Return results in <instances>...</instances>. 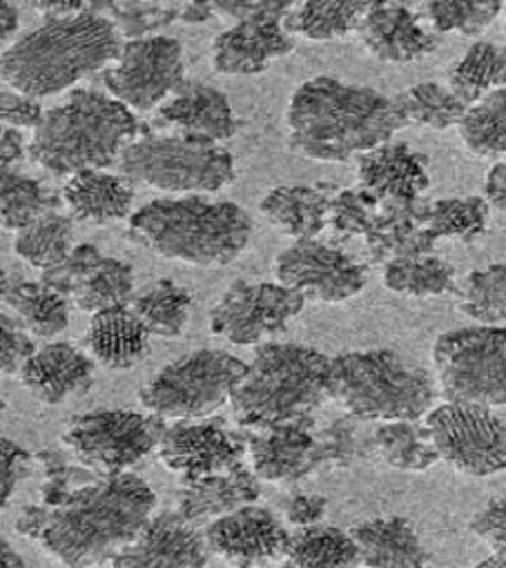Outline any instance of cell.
I'll list each match as a JSON object with an SVG mask.
<instances>
[{
    "instance_id": "16",
    "label": "cell",
    "mask_w": 506,
    "mask_h": 568,
    "mask_svg": "<svg viewBox=\"0 0 506 568\" xmlns=\"http://www.w3.org/2000/svg\"><path fill=\"white\" fill-rule=\"evenodd\" d=\"M247 446L225 428L223 422H179L165 428L159 444L161 464L174 473L183 486L223 475L243 466Z\"/></svg>"
},
{
    "instance_id": "31",
    "label": "cell",
    "mask_w": 506,
    "mask_h": 568,
    "mask_svg": "<svg viewBox=\"0 0 506 568\" xmlns=\"http://www.w3.org/2000/svg\"><path fill=\"white\" fill-rule=\"evenodd\" d=\"M3 304L12 315L41 339H54L70 326L68 300L48 291L41 281H30L21 272L3 274Z\"/></svg>"
},
{
    "instance_id": "51",
    "label": "cell",
    "mask_w": 506,
    "mask_h": 568,
    "mask_svg": "<svg viewBox=\"0 0 506 568\" xmlns=\"http://www.w3.org/2000/svg\"><path fill=\"white\" fill-rule=\"evenodd\" d=\"M0 116H3L6 128L37 130L45 119V110L37 99L6 88L3 97H0Z\"/></svg>"
},
{
    "instance_id": "32",
    "label": "cell",
    "mask_w": 506,
    "mask_h": 568,
    "mask_svg": "<svg viewBox=\"0 0 506 568\" xmlns=\"http://www.w3.org/2000/svg\"><path fill=\"white\" fill-rule=\"evenodd\" d=\"M150 337L179 339L190 322L192 297L172 278H159L139 291L128 304Z\"/></svg>"
},
{
    "instance_id": "39",
    "label": "cell",
    "mask_w": 506,
    "mask_h": 568,
    "mask_svg": "<svg viewBox=\"0 0 506 568\" xmlns=\"http://www.w3.org/2000/svg\"><path fill=\"white\" fill-rule=\"evenodd\" d=\"M384 286L391 293L431 300L455 291V267L437 256L397 258L384 265Z\"/></svg>"
},
{
    "instance_id": "14",
    "label": "cell",
    "mask_w": 506,
    "mask_h": 568,
    "mask_svg": "<svg viewBox=\"0 0 506 568\" xmlns=\"http://www.w3.org/2000/svg\"><path fill=\"white\" fill-rule=\"evenodd\" d=\"M183 83V48L170 37L128 41L119 61L103 72L108 94L132 112L161 108Z\"/></svg>"
},
{
    "instance_id": "2",
    "label": "cell",
    "mask_w": 506,
    "mask_h": 568,
    "mask_svg": "<svg viewBox=\"0 0 506 568\" xmlns=\"http://www.w3.org/2000/svg\"><path fill=\"white\" fill-rule=\"evenodd\" d=\"M154 506L156 495L143 479L130 473L108 475L52 508L41 541L65 566L114 561L150 524Z\"/></svg>"
},
{
    "instance_id": "40",
    "label": "cell",
    "mask_w": 506,
    "mask_h": 568,
    "mask_svg": "<svg viewBox=\"0 0 506 568\" xmlns=\"http://www.w3.org/2000/svg\"><path fill=\"white\" fill-rule=\"evenodd\" d=\"M74 250V219L54 212L17 234L14 252L28 265L45 272L65 261Z\"/></svg>"
},
{
    "instance_id": "24",
    "label": "cell",
    "mask_w": 506,
    "mask_h": 568,
    "mask_svg": "<svg viewBox=\"0 0 506 568\" xmlns=\"http://www.w3.org/2000/svg\"><path fill=\"white\" fill-rule=\"evenodd\" d=\"M357 179L380 201H415L431 187L428 156L406 143H386L357 156Z\"/></svg>"
},
{
    "instance_id": "50",
    "label": "cell",
    "mask_w": 506,
    "mask_h": 568,
    "mask_svg": "<svg viewBox=\"0 0 506 568\" xmlns=\"http://www.w3.org/2000/svg\"><path fill=\"white\" fill-rule=\"evenodd\" d=\"M0 324H3V351H0V366H3L6 377H21L28 362L37 355V346L30 337V331L14 317L3 313L0 315Z\"/></svg>"
},
{
    "instance_id": "55",
    "label": "cell",
    "mask_w": 506,
    "mask_h": 568,
    "mask_svg": "<svg viewBox=\"0 0 506 568\" xmlns=\"http://www.w3.org/2000/svg\"><path fill=\"white\" fill-rule=\"evenodd\" d=\"M282 508L291 524H295L300 528H308V526H317L324 519V515L328 510V499L322 495L293 493L284 499Z\"/></svg>"
},
{
    "instance_id": "46",
    "label": "cell",
    "mask_w": 506,
    "mask_h": 568,
    "mask_svg": "<svg viewBox=\"0 0 506 568\" xmlns=\"http://www.w3.org/2000/svg\"><path fill=\"white\" fill-rule=\"evenodd\" d=\"M362 419L344 415L317 433L320 468H348L355 462L375 455L373 433L362 430Z\"/></svg>"
},
{
    "instance_id": "56",
    "label": "cell",
    "mask_w": 506,
    "mask_h": 568,
    "mask_svg": "<svg viewBox=\"0 0 506 568\" xmlns=\"http://www.w3.org/2000/svg\"><path fill=\"white\" fill-rule=\"evenodd\" d=\"M50 515H52V508L45 506V504H32L28 508H23L19 521H17V530L26 537H32V539H41L48 524H50Z\"/></svg>"
},
{
    "instance_id": "57",
    "label": "cell",
    "mask_w": 506,
    "mask_h": 568,
    "mask_svg": "<svg viewBox=\"0 0 506 568\" xmlns=\"http://www.w3.org/2000/svg\"><path fill=\"white\" fill-rule=\"evenodd\" d=\"M28 154H30V145L26 141L23 130L6 128L3 130V172H14V168L21 165Z\"/></svg>"
},
{
    "instance_id": "15",
    "label": "cell",
    "mask_w": 506,
    "mask_h": 568,
    "mask_svg": "<svg viewBox=\"0 0 506 568\" xmlns=\"http://www.w3.org/2000/svg\"><path fill=\"white\" fill-rule=\"evenodd\" d=\"M282 286L317 304H342L357 297L368 281L366 265L317 239H302L275 258Z\"/></svg>"
},
{
    "instance_id": "48",
    "label": "cell",
    "mask_w": 506,
    "mask_h": 568,
    "mask_svg": "<svg viewBox=\"0 0 506 568\" xmlns=\"http://www.w3.org/2000/svg\"><path fill=\"white\" fill-rule=\"evenodd\" d=\"M382 216V201L366 192L364 187L340 190L333 207H331V223L328 227L340 239L353 236H368Z\"/></svg>"
},
{
    "instance_id": "33",
    "label": "cell",
    "mask_w": 506,
    "mask_h": 568,
    "mask_svg": "<svg viewBox=\"0 0 506 568\" xmlns=\"http://www.w3.org/2000/svg\"><path fill=\"white\" fill-rule=\"evenodd\" d=\"M506 88V45L475 43L448 72V90L470 110L484 97Z\"/></svg>"
},
{
    "instance_id": "7",
    "label": "cell",
    "mask_w": 506,
    "mask_h": 568,
    "mask_svg": "<svg viewBox=\"0 0 506 568\" xmlns=\"http://www.w3.org/2000/svg\"><path fill=\"white\" fill-rule=\"evenodd\" d=\"M326 393L362 422H417L435 408L431 373L395 351H353L331 359Z\"/></svg>"
},
{
    "instance_id": "22",
    "label": "cell",
    "mask_w": 506,
    "mask_h": 568,
    "mask_svg": "<svg viewBox=\"0 0 506 568\" xmlns=\"http://www.w3.org/2000/svg\"><path fill=\"white\" fill-rule=\"evenodd\" d=\"M161 128H172L181 134L203 136L214 143L232 139L241 130L227 97L201 81H185L156 114Z\"/></svg>"
},
{
    "instance_id": "47",
    "label": "cell",
    "mask_w": 506,
    "mask_h": 568,
    "mask_svg": "<svg viewBox=\"0 0 506 568\" xmlns=\"http://www.w3.org/2000/svg\"><path fill=\"white\" fill-rule=\"evenodd\" d=\"M422 21L435 34L457 32L462 37H477L482 34L502 12V3H424Z\"/></svg>"
},
{
    "instance_id": "23",
    "label": "cell",
    "mask_w": 506,
    "mask_h": 568,
    "mask_svg": "<svg viewBox=\"0 0 506 568\" xmlns=\"http://www.w3.org/2000/svg\"><path fill=\"white\" fill-rule=\"evenodd\" d=\"M431 201H382V216L366 236L373 263L388 265L397 258L431 256L437 236L428 230Z\"/></svg>"
},
{
    "instance_id": "6",
    "label": "cell",
    "mask_w": 506,
    "mask_h": 568,
    "mask_svg": "<svg viewBox=\"0 0 506 568\" xmlns=\"http://www.w3.org/2000/svg\"><path fill=\"white\" fill-rule=\"evenodd\" d=\"M331 359L302 344L260 346L232 390L230 404L243 428H266L313 417L328 397Z\"/></svg>"
},
{
    "instance_id": "54",
    "label": "cell",
    "mask_w": 506,
    "mask_h": 568,
    "mask_svg": "<svg viewBox=\"0 0 506 568\" xmlns=\"http://www.w3.org/2000/svg\"><path fill=\"white\" fill-rule=\"evenodd\" d=\"M0 450H3V479H0V493H3V508H8L19 484L30 473L32 455L10 439L0 442Z\"/></svg>"
},
{
    "instance_id": "62",
    "label": "cell",
    "mask_w": 506,
    "mask_h": 568,
    "mask_svg": "<svg viewBox=\"0 0 506 568\" xmlns=\"http://www.w3.org/2000/svg\"><path fill=\"white\" fill-rule=\"evenodd\" d=\"M3 568H28L21 555L8 541H3Z\"/></svg>"
},
{
    "instance_id": "26",
    "label": "cell",
    "mask_w": 506,
    "mask_h": 568,
    "mask_svg": "<svg viewBox=\"0 0 506 568\" xmlns=\"http://www.w3.org/2000/svg\"><path fill=\"white\" fill-rule=\"evenodd\" d=\"M340 187L331 183L275 187L262 201V216L280 232L295 241L315 239L331 223V207Z\"/></svg>"
},
{
    "instance_id": "60",
    "label": "cell",
    "mask_w": 506,
    "mask_h": 568,
    "mask_svg": "<svg viewBox=\"0 0 506 568\" xmlns=\"http://www.w3.org/2000/svg\"><path fill=\"white\" fill-rule=\"evenodd\" d=\"M214 17L216 14H214V6L212 3H183L181 23L199 26V23H208Z\"/></svg>"
},
{
    "instance_id": "53",
    "label": "cell",
    "mask_w": 506,
    "mask_h": 568,
    "mask_svg": "<svg viewBox=\"0 0 506 568\" xmlns=\"http://www.w3.org/2000/svg\"><path fill=\"white\" fill-rule=\"evenodd\" d=\"M470 530L495 550H506V497L488 501L473 517Z\"/></svg>"
},
{
    "instance_id": "19",
    "label": "cell",
    "mask_w": 506,
    "mask_h": 568,
    "mask_svg": "<svg viewBox=\"0 0 506 568\" xmlns=\"http://www.w3.org/2000/svg\"><path fill=\"white\" fill-rule=\"evenodd\" d=\"M208 539L179 513H161L114 557V568H205Z\"/></svg>"
},
{
    "instance_id": "45",
    "label": "cell",
    "mask_w": 506,
    "mask_h": 568,
    "mask_svg": "<svg viewBox=\"0 0 506 568\" xmlns=\"http://www.w3.org/2000/svg\"><path fill=\"white\" fill-rule=\"evenodd\" d=\"M490 205L484 196L442 199L431 203L428 230L437 239H457L464 243L477 241L488 225Z\"/></svg>"
},
{
    "instance_id": "28",
    "label": "cell",
    "mask_w": 506,
    "mask_h": 568,
    "mask_svg": "<svg viewBox=\"0 0 506 568\" xmlns=\"http://www.w3.org/2000/svg\"><path fill=\"white\" fill-rule=\"evenodd\" d=\"M366 568H426L428 552L406 517H380L348 530Z\"/></svg>"
},
{
    "instance_id": "11",
    "label": "cell",
    "mask_w": 506,
    "mask_h": 568,
    "mask_svg": "<svg viewBox=\"0 0 506 568\" xmlns=\"http://www.w3.org/2000/svg\"><path fill=\"white\" fill-rule=\"evenodd\" d=\"M165 419L134 410H94L68 424L63 444L74 457L101 475H123L159 450Z\"/></svg>"
},
{
    "instance_id": "29",
    "label": "cell",
    "mask_w": 506,
    "mask_h": 568,
    "mask_svg": "<svg viewBox=\"0 0 506 568\" xmlns=\"http://www.w3.org/2000/svg\"><path fill=\"white\" fill-rule=\"evenodd\" d=\"M150 333L130 306L92 315L85 346L94 362L108 371H130L145 359Z\"/></svg>"
},
{
    "instance_id": "21",
    "label": "cell",
    "mask_w": 506,
    "mask_h": 568,
    "mask_svg": "<svg viewBox=\"0 0 506 568\" xmlns=\"http://www.w3.org/2000/svg\"><path fill=\"white\" fill-rule=\"evenodd\" d=\"M295 39L286 32L284 21H245L221 32L212 43V65L223 77H247L266 72V68L289 57Z\"/></svg>"
},
{
    "instance_id": "17",
    "label": "cell",
    "mask_w": 506,
    "mask_h": 568,
    "mask_svg": "<svg viewBox=\"0 0 506 568\" xmlns=\"http://www.w3.org/2000/svg\"><path fill=\"white\" fill-rule=\"evenodd\" d=\"M214 555L236 568H257L286 557L291 532L269 508L243 506L205 530Z\"/></svg>"
},
{
    "instance_id": "30",
    "label": "cell",
    "mask_w": 506,
    "mask_h": 568,
    "mask_svg": "<svg viewBox=\"0 0 506 568\" xmlns=\"http://www.w3.org/2000/svg\"><path fill=\"white\" fill-rule=\"evenodd\" d=\"M63 201L74 221L105 225L132 216L134 190L123 176L88 170L70 176Z\"/></svg>"
},
{
    "instance_id": "18",
    "label": "cell",
    "mask_w": 506,
    "mask_h": 568,
    "mask_svg": "<svg viewBox=\"0 0 506 568\" xmlns=\"http://www.w3.org/2000/svg\"><path fill=\"white\" fill-rule=\"evenodd\" d=\"M315 419L257 428L247 435V455L252 470L264 481L297 484L320 470Z\"/></svg>"
},
{
    "instance_id": "42",
    "label": "cell",
    "mask_w": 506,
    "mask_h": 568,
    "mask_svg": "<svg viewBox=\"0 0 506 568\" xmlns=\"http://www.w3.org/2000/svg\"><path fill=\"white\" fill-rule=\"evenodd\" d=\"M459 311L479 326H499L506 322V265L493 263L466 274L457 291Z\"/></svg>"
},
{
    "instance_id": "43",
    "label": "cell",
    "mask_w": 506,
    "mask_h": 568,
    "mask_svg": "<svg viewBox=\"0 0 506 568\" xmlns=\"http://www.w3.org/2000/svg\"><path fill=\"white\" fill-rule=\"evenodd\" d=\"M464 145L484 159H506V88L473 105L459 123Z\"/></svg>"
},
{
    "instance_id": "35",
    "label": "cell",
    "mask_w": 506,
    "mask_h": 568,
    "mask_svg": "<svg viewBox=\"0 0 506 568\" xmlns=\"http://www.w3.org/2000/svg\"><path fill=\"white\" fill-rule=\"evenodd\" d=\"M63 196L48 187L43 181L30 179L19 172H3L0 185V216L10 232H23L48 214L63 212Z\"/></svg>"
},
{
    "instance_id": "37",
    "label": "cell",
    "mask_w": 506,
    "mask_h": 568,
    "mask_svg": "<svg viewBox=\"0 0 506 568\" xmlns=\"http://www.w3.org/2000/svg\"><path fill=\"white\" fill-rule=\"evenodd\" d=\"M134 293V270L128 261L101 256L81 278L72 297L74 306L83 313H103L110 308L128 306Z\"/></svg>"
},
{
    "instance_id": "20",
    "label": "cell",
    "mask_w": 506,
    "mask_h": 568,
    "mask_svg": "<svg viewBox=\"0 0 506 568\" xmlns=\"http://www.w3.org/2000/svg\"><path fill=\"white\" fill-rule=\"evenodd\" d=\"M357 39L364 50L382 63H413L433 54L439 37L402 3H371Z\"/></svg>"
},
{
    "instance_id": "36",
    "label": "cell",
    "mask_w": 506,
    "mask_h": 568,
    "mask_svg": "<svg viewBox=\"0 0 506 568\" xmlns=\"http://www.w3.org/2000/svg\"><path fill=\"white\" fill-rule=\"evenodd\" d=\"M373 453L391 468L404 473L428 470L439 459L426 424L417 422L380 424L373 430Z\"/></svg>"
},
{
    "instance_id": "49",
    "label": "cell",
    "mask_w": 506,
    "mask_h": 568,
    "mask_svg": "<svg viewBox=\"0 0 506 568\" xmlns=\"http://www.w3.org/2000/svg\"><path fill=\"white\" fill-rule=\"evenodd\" d=\"M101 256H103V254H101V250H99L97 245H92V243H81V245H77V247L72 250V254H70L65 261H61L59 265L45 270L39 281L43 283V286H45L48 291H52V293H57L59 297L72 302V297H74V293H77V288H79L81 278L85 276V272H88Z\"/></svg>"
},
{
    "instance_id": "59",
    "label": "cell",
    "mask_w": 506,
    "mask_h": 568,
    "mask_svg": "<svg viewBox=\"0 0 506 568\" xmlns=\"http://www.w3.org/2000/svg\"><path fill=\"white\" fill-rule=\"evenodd\" d=\"M32 8L45 14L48 19H68V17H79L88 12L90 3H34Z\"/></svg>"
},
{
    "instance_id": "64",
    "label": "cell",
    "mask_w": 506,
    "mask_h": 568,
    "mask_svg": "<svg viewBox=\"0 0 506 568\" xmlns=\"http://www.w3.org/2000/svg\"><path fill=\"white\" fill-rule=\"evenodd\" d=\"M68 568H74V566H68Z\"/></svg>"
},
{
    "instance_id": "12",
    "label": "cell",
    "mask_w": 506,
    "mask_h": 568,
    "mask_svg": "<svg viewBox=\"0 0 506 568\" xmlns=\"http://www.w3.org/2000/svg\"><path fill=\"white\" fill-rule=\"evenodd\" d=\"M433 446L464 475L488 477L506 470V424L484 406L446 402L426 415Z\"/></svg>"
},
{
    "instance_id": "34",
    "label": "cell",
    "mask_w": 506,
    "mask_h": 568,
    "mask_svg": "<svg viewBox=\"0 0 506 568\" xmlns=\"http://www.w3.org/2000/svg\"><path fill=\"white\" fill-rule=\"evenodd\" d=\"M286 568H360V550L351 532L337 526H308L291 535Z\"/></svg>"
},
{
    "instance_id": "5",
    "label": "cell",
    "mask_w": 506,
    "mask_h": 568,
    "mask_svg": "<svg viewBox=\"0 0 506 568\" xmlns=\"http://www.w3.org/2000/svg\"><path fill=\"white\" fill-rule=\"evenodd\" d=\"M136 134L139 121L130 108L97 90H74L45 112L30 141V159L57 176L105 170Z\"/></svg>"
},
{
    "instance_id": "13",
    "label": "cell",
    "mask_w": 506,
    "mask_h": 568,
    "mask_svg": "<svg viewBox=\"0 0 506 568\" xmlns=\"http://www.w3.org/2000/svg\"><path fill=\"white\" fill-rule=\"evenodd\" d=\"M304 304L282 283L234 281L210 313V331L234 346H266L286 333Z\"/></svg>"
},
{
    "instance_id": "3",
    "label": "cell",
    "mask_w": 506,
    "mask_h": 568,
    "mask_svg": "<svg viewBox=\"0 0 506 568\" xmlns=\"http://www.w3.org/2000/svg\"><path fill=\"white\" fill-rule=\"evenodd\" d=\"M121 52V34L103 14L88 10L79 17L45 19L6 48L3 83L30 99H48L108 70Z\"/></svg>"
},
{
    "instance_id": "44",
    "label": "cell",
    "mask_w": 506,
    "mask_h": 568,
    "mask_svg": "<svg viewBox=\"0 0 506 568\" xmlns=\"http://www.w3.org/2000/svg\"><path fill=\"white\" fill-rule=\"evenodd\" d=\"M90 10L114 23L128 41H143L176 21H181L183 3H141V0H117V3H90Z\"/></svg>"
},
{
    "instance_id": "58",
    "label": "cell",
    "mask_w": 506,
    "mask_h": 568,
    "mask_svg": "<svg viewBox=\"0 0 506 568\" xmlns=\"http://www.w3.org/2000/svg\"><path fill=\"white\" fill-rule=\"evenodd\" d=\"M484 199L490 207L506 212V159L490 168L484 185Z\"/></svg>"
},
{
    "instance_id": "9",
    "label": "cell",
    "mask_w": 506,
    "mask_h": 568,
    "mask_svg": "<svg viewBox=\"0 0 506 568\" xmlns=\"http://www.w3.org/2000/svg\"><path fill=\"white\" fill-rule=\"evenodd\" d=\"M245 371L230 353L194 351L161 368L141 388V404L161 419L201 422L230 402Z\"/></svg>"
},
{
    "instance_id": "63",
    "label": "cell",
    "mask_w": 506,
    "mask_h": 568,
    "mask_svg": "<svg viewBox=\"0 0 506 568\" xmlns=\"http://www.w3.org/2000/svg\"><path fill=\"white\" fill-rule=\"evenodd\" d=\"M475 568H506V550H495L486 559H482Z\"/></svg>"
},
{
    "instance_id": "4",
    "label": "cell",
    "mask_w": 506,
    "mask_h": 568,
    "mask_svg": "<svg viewBox=\"0 0 506 568\" xmlns=\"http://www.w3.org/2000/svg\"><path fill=\"white\" fill-rule=\"evenodd\" d=\"M252 234L243 207L203 196L154 199L130 216L128 239L156 256L196 267L232 263Z\"/></svg>"
},
{
    "instance_id": "52",
    "label": "cell",
    "mask_w": 506,
    "mask_h": 568,
    "mask_svg": "<svg viewBox=\"0 0 506 568\" xmlns=\"http://www.w3.org/2000/svg\"><path fill=\"white\" fill-rule=\"evenodd\" d=\"M214 6V14L221 19H230L234 23H245V21H266V19H277V21H286V17L293 12L295 3H212Z\"/></svg>"
},
{
    "instance_id": "41",
    "label": "cell",
    "mask_w": 506,
    "mask_h": 568,
    "mask_svg": "<svg viewBox=\"0 0 506 568\" xmlns=\"http://www.w3.org/2000/svg\"><path fill=\"white\" fill-rule=\"evenodd\" d=\"M406 125L448 130L459 125L468 108L442 83H419L395 97Z\"/></svg>"
},
{
    "instance_id": "8",
    "label": "cell",
    "mask_w": 506,
    "mask_h": 568,
    "mask_svg": "<svg viewBox=\"0 0 506 568\" xmlns=\"http://www.w3.org/2000/svg\"><path fill=\"white\" fill-rule=\"evenodd\" d=\"M121 176L168 194L216 192L234 181L232 154L203 136L181 132H145L119 159Z\"/></svg>"
},
{
    "instance_id": "1",
    "label": "cell",
    "mask_w": 506,
    "mask_h": 568,
    "mask_svg": "<svg viewBox=\"0 0 506 568\" xmlns=\"http://www.w3.org/2000/svg\"><path fill=\"white\" fill-rule=\"evenodd\" d=\"M286 125L291 145L300 154L342 163L391 143L406 121L395 99L333 77H317L291 97Z\"/></svg>"
},
{
    "instance_id": "27",
    "label": "cell",
    "mask_w": 506,
    "mask_h": 568,
    "mask_svg": "<svg viewBox=\"0 0 506 568\" xmlns=\"http://www.w3.org/2000/svg\"><path fill=\"white\" fill-rule=\"evenodd\" d=\"M262 495L260 477L245 466L223 475H212L179 490L176 513L190 524H212L243 506H252Z\"/></svg>"
},
{
    "instance_id": "10",
    "label": "cell",
    "mask_w": 506,
    "mask_h": 568,
    "mask_svg": "<svg viewBox=\"0 0 506 568\" xmlns=\"http://www.w3.org/2000/svg\"><path fill=\"white\" fill-rule=\"evenodd\" d=\"M433 364L446 402L506 406V328L473 326L437 337Z\"/></svg>"
},
{
    "instance_id": "61",
    "label": "cell",
    "mask_w": 506,
    "mask_h": 568,
    "mask_svg": "<svg viewBox=\"0 0 506 568\" xmlns=\"http://www.w3.org/2000/svg\"><path fill=\"white\" fill-rule=\"evenodd\" d=\"M0 21H3V34H0V41L3 45H8L10 39H14V34L19 32V10L14 3H6L0 6Z\"/></svg>"
},
{
    "instance_id": "25",
    "label": "cell",
    "mask_w": 506,
    "mask_h": 568,
    "mask_svg": "<svg viewBox=\"0 0 506 568\" xmlns=\"http://www.w3.org/2000/svg\"><path fill=\"white\" fill-rule=\"evenodd\" d=\"M21 384L39 402L57 406L92 388L94 362L70 342H52L28 362Z\"/></svg>"
},
{
    "instance_id": "38",
    "label": "cell",
    "mask_w": 506,
    "mask_h": 568,
    "mask_svg": "<svg viewBox=\"0 0 506 568\" xmlns=\"http://www.w3.org/2000/svg\"><path fill=\"white\" fill-rule=\"evenodd\" d=\"M371 3H295L284 28L291 37L335 41L357 32Z\"/></svg>"
}]
</instances>
